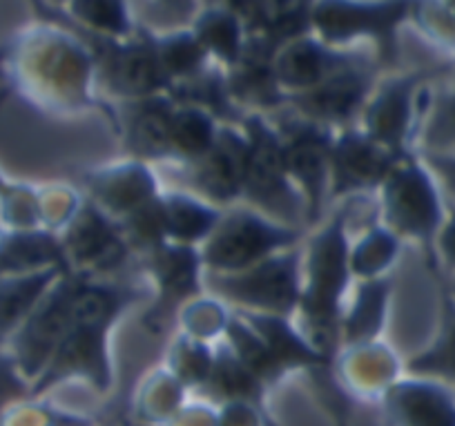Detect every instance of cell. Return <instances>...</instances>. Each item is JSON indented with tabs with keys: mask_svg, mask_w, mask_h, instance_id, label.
<instances>
[{
	"mask_svg": "<svg viewBox=\"0 0 455 426\" xmlns=\"http://www.w3.org/2000/svg\"><path fill=\"white\" fill-rule=\"evenodd\" d=\"M141 293L124 284H90L83 279L72 304L68 333L45 371L32 384L29 395H41L60 380L72 375L90 377L100 390L109 386V364L105 350V335L114 319L119 317Z\"/></svg>",
	"mask_w": 455,
	"mask_h": 426,
	"instance_id": "obj_1",
	"label": "cell"
},
{
	"mask_svg": "<svg viewBox=\"0 0 455 426\" xmlns=\"http://www.w3.org/2000/svg\"><path fill=\"white\" fill-rule=\"evenodd\" d=\"M347 208L328 219L310 239L308 281L301 288L299 310L313 333V344L328 355L341 333V297L351 277V250L347 235Z\"/></svg>",
	"mask_w": 455,
	"mask_h": 426,
	"instance_id": "obj_2",
	"label": "cell"
},
{
	"mask_svg": "<svg viewBox=\"0 0 455 426\" xmlns=\"http://www.w3.org/2000/svg\"><path fill=\"white\" fill-rule=\"evenodd\" d=\"M382 190L388 226L419 241L435 268V235L444 221V208L431 170L427 164L404 155L387 174Z\"/></svg>",
	"mask_w": 455,
	"mask_h": 426,
	"instance_id": "obj_3",
	"label": "cell"
},
{
	"mask_svg": "<svg viewBox=\"0 0 455 426\" xmlns=\"http://www.w3.org/2000/svg\"><path fill=\"white\" fill-rule=\"evenodd\" d=\"M299 253L292 248L268 254L261 261L235 272H210L208 284L217 295L252 313L291 315L299 309Z\"/></svg>",
	"mask_w": 455,
	"mask_h": 426,
	"instance_id": "obj_4",
	"label": "cell"
},
{
	"mask_svg": "<svg viewBox=\"0 0 455 426\" xmlns=\"http://www.w3.org/2000/svg\"><path fill=\"white\" fill-rule=\"evenodd\" d=\"M297 228L282 226L255 210H235L219 219L201 250V263L212 272H235L261 261L268 254L292 248L299 241Z\"/></svg>",
	"mask_w": 455,
	"mask_h": 426,
	"instance_id": "obj_5",
	"label": "cell"
},
{
	"mask_svg": "<svg viewBox=\"0 0 455 426\" xmlns=\"http://www.w3.org/2000/svg\"><path fill=\"white\" fill-rule=\"evenodd\" d=\"M246 125V164L242 195L259 205L268 217L286 223L301 221L299 192L292 188L282 157V141L259 117L243 118Z\"/></svg>",
	"mask_w": 455,
	"mask_h": 426,
	"instance_id": "obj_6",
	"label": "cell"
},
{
	"mask_svg": "<svg viewBox=\"0 0 455 426\" xmlns=\"http://www.w3.org/2000/svg\"><path fill=\"white\" fill-rule=\"evenodd\" d=\"M418 0H317L310 25L326 41L341 43L348 38H375L387 60L397 56V28L413 12Z\"/></svg>",
	"mask_w": 455,
	"mask_h": 426,
	"instance_id": "obj_7",
	"label": "cell"
},
{
	"mask_svg": "<svg viewBox=\"0 0 455 426\" xmlns=\"http://www.w3.org/2000/svg\"><path fill=\"white\" fill-rule=\"evenodd\" d=\"M81 277L63 272L60 281H54L47 288V293L38 300L28 319L7 342V349L14 355L20 373L28 377L29 384H34L38 375L45 371L56 346L68 333L74 297L81 288Z\"/></svg>",
	"mask_w": 455,
	"mask_h": 426,
	"instance_id": "obj_8",
	"label": "cell"
},
{
	"mask_svg": "<svg viewBox=\"0 0 455 426\" xmlns=\"http://www.w3.org/2000/svg\"><path fill=\"white\" fill-rule=\"evenodd\" d=\"M282 141V157L291 181L297 183L306 201V221H317L331 181L332 134L328 125L310 118H292L277 130Z\"/></svg>",
	"mask_w": 455,
	"mask_h": 426,
	"instance_id": "obj_9",
	"label": "cell"
},
{
	"mask_svg": "<svg viewBox=\"0 0 455 426\" xmlns=\"http://www.w3.org/2000/svg\"><path fill=\"white\" fill-rule=\"evenodd\" d=\"M431 76L428 69H419L415 74L391 78L379 87L378 94L371 96V103L364 108V132L393 155H409L418 94Z\"/></svg>",
	"mask_w": 455,
	"mask_h": 426,
	"instance_id": "obj_10",
	"label": "cell"
},
{
	"mask_svg": "<svg viewBox=\"0 0 455 426\" xmlns=\"http://www.w3.org/2000/svg\"><path fill=\"white\" fill-rule=\"evenodd\" d=\"M373 90V76L360 60L351 59L339 65L335 72L308 90L288 94L286 103H292L301 117L317 121L322 125L347 123L366 105Z\"/></svg>",
	"mask_w": 455,
	"mask_h": 426,
	"instance_id": "obj_11",
	"label": "cell"
},
{
	"mask_svg": "<svg viewBox=\"0 0 455 426\" xmlns=\"http://www.w3.org/2000/svg\"><path fill=\"white\" fill-rule=\"evenodd\" d=\"M402 159L393 155L366 132H347L332 141L331 150V192L351 195L382 186L393 165Z\"/></svg>",
	"mask_w": 455,
	"mask_h": 426,
	"instance_id": "obj_12",
	"label": "cell"
},
{
	"mask_svg": "<svg viewBox=\"0 0 455 426\" xmlns=\"http://www.w3.org/2000/svg\"><path fill=\"white\" fill-rule=\"evenodd\" d=\"M387 413L397 426H455V390L411 375L387 390Z\"/></svg>",
	"mask_w": 455,
	"mask_h": 426,
	"instance_id": "obj_13",
	"label": "cell"
},
{
	"mask_svg": "<svg viewBox=\"0 0 455 426\" xmlns=\"http://www.w3.org/2000/svg\"><path fill=\"white\" fill-rule=\"evenodd\" d=\"M192 183L208 199L230 201L242 195L243 164H246V134L221 130L214 146L199 159H192Z\"/></svg>",
	"mask_w": 455,
	"mask_h": 426,
	"instance_id": "obj_14",
	"label": "cell"
},
{
	"mask_svg": "<svg viewBox=\"0 0 455 426\" xmlns=\"http://www.w3.org/2000/svg\"><path fill=\"white\" fill-rule=\"evenodd\" d=\"M199 266L201 254H196L188 244H161L152 250V268L161 286V301L148 315V322H161L172 313L174 306L199 291Z\"/></svg>",
	"mask_w": 455,
	"mask_h": 426,
	"instance_id": "obj_15",
	"label": "cell"
},
{
	"mask_svg": "<svg viewBox=\"0 0 455 426\" xmlns=\"http://www.w3.org/2000/svg\"><path fill=\"white\" fill-rule=\"evenodd\" d=\"M54 266L68 270V253L50 232L16 228L0 235V277L23 275Z\"/></svg>",
	"mask_w": 455,
	"mask_h": 426,
	"instance_id": "obj_16",
	"label": "cell"
},
{
	"mask_svg": "<svg viewBox=\"0 0 455 426\" xmlns=\"http://www.w3.org/2000/svg\"><path fill=\"white\" fill-rule=\"evenodd\" d=\"M174 100L164 96L139 100L128 121V143L143 159H168L177 157L172 143Z\"/></svg>",
	"mask_w": 455,
	"mask_h": 426,
	"instance_id": "obj_17",
	"label": "cell"
},
{
	"mask_svg": "<svg viewBox=\"0 0 455 426\" xmlns=\"http://www.w3.org/2000/svg\"><path fill=\"white\" fill-rule=\"evenodd\" d=\"M68 272L65 268H43V270L23 272V275L0 277V346H5L10 337L19 331L28 319L34 306L38 304L47 288Z\"/></svg>",
	"mask_w": 455,
	"mask_h": 426,
	"instance_id": "obj_18",
	"label": "cell"
},
{
	"mask_svg": "<svg viewBox=\"0 0 455 426\" xmlns=\"http://www.w3.org/2000/svg\"><path fill=\"white\" fill-rule=\"evenodd\" d=\"M406 371L415 377L455 386V291H444L435 337L406 362Z\"/></svg>",
	"mask_w": 455,
	"mask_h": 426,
	"instance_id": "obj_19",
	"label": "cell"
},
{
	"mask_svg": "<svg viewBox=\"0 0 455 426\" xmlns=\"http://www.w3.org/2000/svg\"><path fill=\"white\" fill-rule=\"evenodd\" d=\"M388 297H391L388 279H369L357 288L347 319L341 322V335L347 344H364L378 337L384 328Z\"/></svg>",
	"mask_w": 455,
	"mask_h": 426,
	"instance_id": "obj_20",
	"label": "cell"
},
{
	"mask_svg": "<svg viewBox=\"0 0 455 426\" xmlns=\"http://www.w3.org/2000/svg\"><path fill=\"white\" fill-rule=\"evenodd\" d=\"M161 201H164L168 237H177L181 244L208 239V235L221 219L219 210L208 208L186 195H168Z\"/></svg>",
	"mask_w": 455,
	"mask_h": 426,
	"instance_id": "obj_21",
	"label": "cell"
},
{
	"mask_svg": "<svg viewBox=\"0 0 455 426\" xmlns=\"http://www.w3.org/2000/svg\"><path fill=\"white\" fill-rule=\"evenodd\" d=\"M217 134L219 132H214L212 118L205 109L195 108V105H183V109L174 108L172 143L177 155L199 159L214 146Z\"/></svg>",
	"mask_w": 455,
	"mask_h": 426,
	"instance_id": "obj_22",
	"label": "cell"
},
{
	"mask_svg": "<svg viewBox=\"0 0 455 426\" xmlns=\"http://www.w3.org/2000/svg\"><path fill=\"white\" fill-rule=\"evenodd\" d=\"M196 41L208 52H214L219 59L237 65L243 54L242 32H239L237 14L228 10H214L204 16L196 25Z\"/></svg>",
	"mask_w": 455,
	"mask_h": 426,
	"instance_id": "obj_23",
	"label": "cell"
},
{
	"mask_svg": "<svg viewBox=\"0 0 455 426\" xmlns=\"http://www.w3.org/2000/svg\"><path fill=\"white\" fill-rule=\"evenodd\" d=\"M422 127L424 152H455V76L431 96Z\"/></svg>",
	"mask_w": 455,
	"mask_h": 426,
	"instance_id": "obj_24",
	"label": "cell"
},
{
	"mask_svg": "<svg viewBox=\"0 0 455 426\" xmlns=\"http://www.w3.org/2000/svg\"><path fill=\"white\" fill-rule=\"evenodd\" d=\"M29 390H32V384L20 373L14 355L7 346H0V415L10 411L12 404L28 398Z\"/></svg>",
	"mask_w": 455,
	"mask_h": 426,
	"instance_id": "obj_25",
	"label": "cell"
},
{
	"mask_svg": "<svg viewBox=\"0 0 455 426\" xmlns=\"http://www.w3.org/2000/svg\"><path fill=\"white\" fill-rule=\"evenodd\" d=\"M85 19L114 34L128 32V19L124 14V0H85ZM83 19V20H85Z\"/></svg>",
	"mask_w": 455,
	"mask_h": 426,
	"instance_id": "obj_26",
	"label": "cell"
},
{
	"mask_svg": "<svg viewBox=\"0 0 455 426\" xmlns=\"http://www.w3.org/2000/svg\"><path fill=\"white\" fill-rule=\"evenodd\" d=\"M424 164L442 186V190L455 201V152H424Z\"/></svg>",
	"mask_w": 455,
	"mask_h": 426,
	"instance_id": "obj_27",
	"label": "cell"
},
{
	"mask_svg": "<svg viewBox=\"0 0 455 426\" xmlns=\"http://www.w3.org/2000/svg\"><path fill=\"white\" fill-rule=\"evenodd\" d=\"M435 257H442V261L455 270V205L449 214H444V221L435 235Z\"/></svg>",
	"mask_w": 455,
	"mask_h": 426,
	"instance_id": "obj_28",
	"label": "cell"
}]
</instances>
